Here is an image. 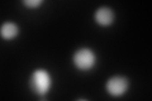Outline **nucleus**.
<instances>
[{
    "label": "nucleus",
    "mask_w": 152,
    "mask_h": 101,
    "mask_svg": "<svg viewBox=\"0 0 152 101\" xmlns=\"http://www.w3.org/2000/svg\"><path fill=\"white\" fill-rule=\"evenodd\" d=\"M95 20L100 25H110L114 20V13L110 8H100L95 13Z\"/></svg>",
    "instance_id": "4"
},
{
    "label": "nucleus",
    "mask_w": 152,
    "mask_h": 101,
    "mask_svg": "<svg viewBox=\"0 0 152 101\" xmlns=\"http://www.w3.org/2000/svg\"><path fill=\"white\" fill-rule=\"evenodd\" d=\"M23 3H24V5L28 7V8H38L41 5L42 3H43V0H23Z\"/></svg>",
    "instance_id": "6"
},
{
    "label": "nucleus",
    "mask_w": 152,
    "mask_h": 101,
    "mask_svg": "<svg viewBox=\"0 0 152 101\" xmlns=\"http://www.w3.org/2000/svg\"><path fill=\"white\" fill-rule=\"evenodd\" d=\"M0 33H1V37L4 39H13V38H15L18 36L19 28L17 27V24H14L12 22H7L3 24Z\"/></svg>",
    "instance_id": "5"
},
{
    "label": "nucleus",
    "mask_w": 152,
    "mask_h": 101,
    "mask_svg": "<svg viewBox=\"0 0 152 101\" xmlns=\"http://www.w3.org/2000/svg\"><path fill=\"white\" fill-rule=\"evenodd\" d=\"M107 90L113 96H122L128 90V80L122 76L112 77L107 84Z\"/></svg>",
    "instance_id": "3"
},
{
    "label": "nucleus",
    "mask_w": 152,
    "mask_h": 101,
    "mask_svg": "<svg viewBox=\"0 0 152 101\" xmlns=\"http://www.w3.org/2000/svg\"><path fill=\"white\" fill-rule=\"evenodd\" d=\"M31 87L38 95H45L51 87V76L45 70H37L31 77Z\"/></svg>",
    "instance_id": "1"
},
{
    "label": "nucleus",
    "mask_w": 152,
    "mask_h": 101,
    "mask_svg": "<svg viewBox=\"0 0 152 101\" xmlns=\"http://www.w3.org/2000/svg\"><path fill=\"white\" fill-rule=\"evenodd\" d=\"M95 62H96V57H95L94 52L89 48H83L79 49L76 53L74 54V63L81 71H89L91 70Z\"/></svg>",
    "instance_id": "2"
}]
</instances>
